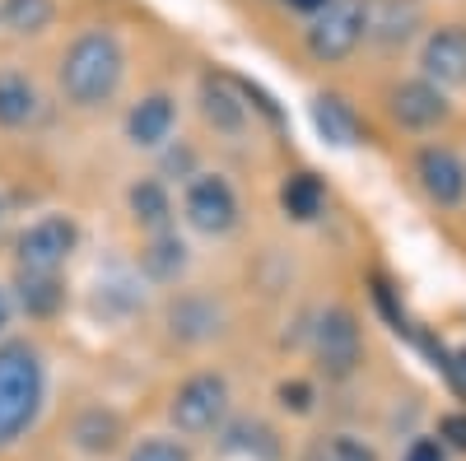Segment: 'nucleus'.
<instances>
[{
	"instance_id": "nucleus-25",
	"label": "nucleus",
	"mask_w": 466,
	"mask_h": 461,
	"mask_svg": "<svg viewBox=\"0 0 466 461\" xmlns=\"http://www.w3.org/2000/svg\"><path fill=\"white\" fill-rule=\"evenodd\" d=\"M280 406L285 410H294V415H308L313 410V382H303V377H294V382H280Z\"/></svg>"
},
{
	"instance_id": "nucleus-11",
	"label": "nucleus",
	"mask_w": 466,
	"mask_h": 461,
	"mask_svg": "<svg viewBox=\"0 0 466 461\" xmlns=\"http://www.w3.org/2000/svg\"><path fill=\"white\" fill-rule=\"evenodd\" d=\"M313 126L327 145L336 149H350V145H360L364 140V122H360V112L350 107L340 94H318L313 98Z\"/></svg>"
},
{
	"instance_id": "nucleus-8",
	"label": "nucleus",
	"mask_w": 466,
	"mask_h": 461,
	"mask_svg": "<svg viewBox=\"0 0 466 461\" xmlns=\"http://www.w3.org/2000/svg\"><path fill=\"white\" fill-rule=\"evenodd\" d=\"M415 177L424 186V196L443 210H457L466 201V164L448 145H420L415 149Z\"/></svg>"
},
{
	"instance_id": "nucleus-23",
	"label": "nucleus",
	"mask_w": 466,
	"mask_h": 461,
	"mask_svg": "<svg viewBox=\"0 0 466 461\" xmlns=\"http://www.w3.org/2000/svg\"><path fill=\"white\" fill-rule=\"evenodd\" d=\"M127 461H191V452H187V443H177V438H145V443L131 447Z\"/></svg>"
},
{
	"instance_id": "nucleus-2",
	"label": "nucleus",
	"mask_w": 466,
	"mask_h": 461,
	"mask_svg": "<svg viewBox=\"0 0 466 461\" xmlns=\"http://www.w3.org/2000/svg\"><path fill=\"white\" fill-rule=\"evenodd\" d=\"M43 410V359L28 340L0 345V447L33 429Z\"/></svg>"
},
{
	"instance_id": "nucleus-5",
	"label": "nucleus",
	"mask_w": 466,
	"mask_h": 461,
	"mask_svg": "<svg viewBox=\"0 0 466 461\" xmlns=\"http://www.w3.org/2000/svg\"><path fill=\"white\" fill-rule=\"evenodd\" d=\"M313 359L331 382H345L364 359V331L350 307H327L313 326Z\"/></svg>"
},
{
	"instance_id": "nucleus-21",
	"label": "nucleus",
	"mask_w": 466,
	"mask_h": 461,
	"mask_svg": "<svg viewBox=\"0 0 466 461\" xmlns=\"http://www.w3.org/2000/svg\"><path fill=\"white\" fill-rule=\"evenodd\" d=\"M228 447L233 452H248L257 461H280V443H276V429L261 425V419H238L228 429Z\"/></svg>"
},
{
	"instance_id": "nucleus-18",
	"label": "nucleus",
	"mask_w": 466,
	"mask_h": 461,
	"mask_svg": "<svg viewBox=\"0 0 466 461\" xmlns=\"http://www.w3.org/2000/svg\"><path fill=\"white\" fill-rule=\"evenodd\" d=\"M168 326L182 340H210L219 331V307L210 298H177L168 307Z\"/></svg>"
},
{
	"instance_id": "nucleus-16",
	"label": "nucleus",
	"mask_w": 466,
	"mask_h": 461,
	"mask_svg": "<svg viewBox=\"0 0 466 461\" xmlns=\"http://www.w3.org/2000/svg\"><path fill=\"white\" fill-rule=\"evenodd\" d=\"M37 117V89L28 75L0 70V126H24Z\"/></svg>"
},
{
	"instance_id": "nucleus-27",
	"label": "nucleus",
	"mask_w": 466,
	"mask_h": 461,
	"mask_svg": "<svg viewBox=\"0 0 466 461\" xmlns=\"http://www.w3.org/2000/svg\"><path fill=\"white\" fill-rule=\"evenodd\" d=\"M401 461H448V447H443L439 438H415V443L401 452Z\"/></svg>"
},
{
	"instance_id": "nucleus-20",
	"label": "nucleus",
	"mask_w": 466,
	"mask_h": 461,
	"mask_svg": "<svg viewBox=\"0 0 466 461\" xmlns=\"http://www.w3.org/2000/svg\"><path fill=\"white\" fill-rule=\"evenodd\" d=\"M131 215L140 219V224H149V228H164L168 224V215H173V201H168V186L159 182V177H140L136 186H131Z\"/></svg>"
},
{
	"instance_id": "nucleus-17",
	"label": "nucleus",
	"mask_w": 466,
	"mask_h": 461,
	"mask_svg": "<svg viewBox=\"0 0 466 461\" xmlns=\"http://www.w3.org/2000/svg\"><path fill=\"white\" fill-rule=\"evenodd\" d=\"M280 205H285V215L299 219V224L318 219L322 205H327V186H322V177H318V173H294V177H285V186H280Z\"/></svg>"
},
{
	"instance_id": "nucleus-19",
	"label": "nucleus",
	"mask_w": 466,
	"mask_h": 461,
	"mask_svg": "<svg viewBox=\"0 0 466 461\" xmlns=\"http://www.w3.org/2000/svg\"><path fill=\"white\" fill-rule=\"evenodd\" d=\"M140 266L149 280H177L182 266H187V243L177 234H159L145 252H140Z\"/></svg>"
},
{
	"instance_id": "nucleus-10",
	"label": "nucleus",
	"mask_w": 466,
	"mask_h": 461,
	"mask_svg": "<svg viewBox=\"0 0 466 461\" xmlns=\"http://www.w3.org/2000/svg\"><path fill=\"white\" fill-rule=\"evenodd\" d=\"M420 70H424V80L439 85L443 94L461 89L466 85V24L430 28V37H424V47H420Z\"/></svg>"
},
{
	"instance_id": "nucleus-22",
	"label": "nucleus",
	"mask_w": 466,
	"mask_h": 461,
	"mask_svg": "<svg viewBox=\"0 0 466 461\" xmlns=\"http://www.w3.org/2000/svg\"><path fill=\"white\" fill-rule=\"evenodd\" d=\"M0 19L15 33H43L52 24V0H0Z\"/></svg>"
},
{
	"instance_id": "nucleus-13",
	"label": "nucleus",
	"mask_w": 466,
	"mask_h": 461,
	"mask_svg": "<svg viewBox=\"0 0 466 461\" xmlns=\"http://www.w3.org/2000/svg\"><path fill=\"white\" fill-rule=\"evenodd\" d=\"M75 447L80 452H89V456H107V452H116V443H122V415L116 410H107V406H89V410H80L75 415Z\"/></svg>"
},
{
	"instance_id": "nucleus-6",
	"label": "nucleus",
	"mask_w": 466,
	"mask_h": 461,
	"mask_svg": "<svg viewBox=\"0 0 466 461\" xmlns=\"http://www.w3.org/2000/svg\"><path fill=\"white\" fill-rule=\"evenodd\" d=\"M75 243H80V228H75V219L66 215H47L28 224L15 252H19V271H61V266L70 261Z\"/></svg>"
},
{
	"instance_id": "nucleus-15",
	"label": "nucleus",
	"mask_w": 466,
	"mask_h": 461,
	"mask_svg": "<svg viewBox=\"0 0 466 461\" xmlns=\"http://www.w3.org/2000/svg\"><path fill=\"white\" fill-rule=\"evenodd\" d=\"M15 289H19V307L28 317H56L61 303H66L61 271H19Z\"/></svg>"
},
{
	"instance_id": "nucleus-28",
	"label": "nucleus",
	"mask_w": 466,
	"mask_h": 461,
	"mask_svg": "<svg viewBox=\"0 0 466 461\" xmlns=\"http://www.w3.org/2000/svg\"><path fill=\"white\" fill-rule=\"evenodd\" d=\"M285 5H289V10H299V15H322V10L331 5V0H285Z\"/></svg>"
},
{
	"instance_id": "nucleus-14",
	"label": "nucleus",
	"mask_w": 466,
	"mask_h": 461,
	"mask_svg": "<svg viewBox=\"0 0 466 461\" xmlns=\"http://www.w3.org/2000/svg\"><path fill=\"white\" fill-rule=\"evenodd\" d=\"M173 122H177V107L168 94H149L131 107V117H127V135L136 145H164L173 135Z\"/></svg>"
},
{
	"instance_id": "nucleus-29",
	"label": "nucleus",
	"mask_w": 466,
	"mask_h": 461,
	"mask_svg": "<svg viewBox=\"0 0 466 461\" xmlns=\"http://www.w3.org/2000/svg\"><path fill=\"white\" fill-rule=\"evenodd\" d=\"M5 326H10V294L0 289V331H5Z\"/></svg>"
},
{
	"instance_id": "nucleus-12",
	"label": "nucleus",
	"mask_w": 466,
	"mask_h": 461,
	"mask_svg": "<svg viewBox=\"0 0 466 461\" xmlns=\"http://www.w3.org/2000/svg\"><path fill=\"white\" fill-rule=\"evenodd\" d=\"M233 89L238 85L224 80V75H206L201 80V112H206V122L224 135H238L248 126V103H238Z\"/></svg>"
},
{
	"instance_id": "nucleus-7",
	"label": "nucleus",
	"mask_w": 466,
	"mask_h": 461,
	"mask_svg": "<svg viewBox=\"0 0 466 461\" xmlns=\"http://www.w3.org/2000/svg\"><path fill=\"white\" fill-rule=\"evenodd\" d=\"M387 112H392V122L406 126V131H434L452 117V103L439 85H430L420 75V80H401L387 89Z\"/></svg>"
},
{
	"instance_id": "nucleus-24",
	"label": "nucleus",
	"mask_w": 466,
	"mask_h": 461,
	"mask_svg": "<svg viewBox=\"0 0 466 461\" xmlns=\"http://www.w3.org/2000/svg\"><path fill=\"white\" fill-rule=\"evenodd\" d=\"M322 461H378V452L364 443V438H350V434H336L327 447H318Z\"/></svg>"
},
{
	"instance_id": "nucleus-1",
	"label": "nucleus",
	"mask_w": 466,
	"mask_h": 461,
	"mask_svg": "<svg viewBox=\"0 0 466 461\" xmlns=\"http://www.w3.org/2000/svg\"><path fill=\"white\" fill-rule=\"evenodd\" d=\"M127 75V52L107 28H89L80 33L61 56V94L75 107H98L116 94Z\"/></svg>"
},
{
	"instance_id": "nucleus-30",
	"label": "nucleus",
	"mask_w": 466,
	"mask_h": 461,
	"mask_svg": "<svg viewBox=\"0 0 466 461\" xmlns=\"http://www.w3.org/2000/svg\"><path fill=\"white\" fill-rule=\"evenodd\" d=\"M461 368H466V350H461Z\"/></svg>"
},
{
	"instance_id": "nucleus-9",
	"label": "nucleus",
	"mask_w": 466,
	"mask_h": 461,
	"mask_svg": "<svg viewBox=\"0 0 466 461\" xmlns=\"http://www.w3.org/2000/svg\"><path fill=\"white\" fill-rule=\"evenodd\" d=\"M182 210H187L191 228H201V234H210V238L228 234V228L238 224V196H233V186L224 177H215V173L191 177Z\"/></svg>"
},
{
	"instance_id": "nucleus-26",
	"label": "nucleus",
	"mask_w": 466,
	"mask_h": 461,
	"mask_svg": "<svg viewBox=\"0 0 466 461\" xmlns=\"http://www.w3.org/2000/svg\"><path fill=\"white\" fill-rule=\"evenodd\" d=\"M439 443L466 452V410H448V415L439 419Z\"/></svg>"
},
{
	"instance_id": "nucleus-4",
	"label": "nucleus",
	"mask_w": 466,
	"mask_h": 461,
	"mask_svg": "<svg viewBox=\"0 0 466 461\" xmlns=\"http://www.w3.org/2000/svg\"><path fill=\"white\" fill-rule=\"evenodd\" d=\"M364 37H369V5L364 0H331V5L322 15H313V24H308V52L327 65H336L355 52Z\"/></svg>"
},
{
	"instance_id": "nucleus-3",
	"label": "nucleus",
	"mask_w": 466,
	"mask_h": 461,
	"mask_svg": "<svg viewBox=\"0 0 466 461\" xmlns=\"http://www.w3.org/2000/svg\"><path fill=\"white\" fill-rule=\"evenodd\" d=\"M224 415H228V382L219 373H191L182 387L173 392V401H168L173 429L191 434V438L215 434L224 425Z\"/></svg>"
}]
</instances>
